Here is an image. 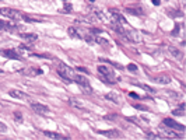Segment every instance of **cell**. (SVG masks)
Here are the masks:
<instances>
[{"label": "cell", "instance_id": "1", "mask_svg": "<svg viewBox=\"0 0 186 140\" xmlns=\"http://www.w3.org/2000/svg\"><path fill=\"white\" fill-rule=\"evenodd\" d=\"M58 73H59V76H60L63 80H66V81H73L74 77H76L74 70L71 69V67H69L67 64H59Z\"/></svg>", "mask_w": 186, "mask_h": 140}, {"label": "cell", "instance_id": "2", "mask_svg": "<svg viewBox=\"0 0 186 140\" xmlns=\"http://www.w3.org/2000/svg\"><path fill=\"white\" fill-rule=\"evenodd\" d=\"M123 37H125L126 39H127L129 42H131V43H140L141 41H143L141 34L139 32V31L133 30V28H129V30L123 31Z\"/></svg>", "mask_w": 186, "mask_h": 140}, {"label": "cell", "instance_id": "3", "mask_svg": "<svg viewBox=\"0 0 186 140\" xmlns=\"http://www.w3.org/2000/svg\"><path fill=\"white\" fill-rule=\"evenodd\" d=\"M0 14L4 15V17H7V19H10V20H21L22 15H24V13L18 11V10H15V9L2 7V9H0Z\"/></svg>", "mask_w": 186, "mask_h": 140}, {"label": "cell", "instance_id": "4", "mask_svg": "<svg viewBox=\"0 0 186 140\" xmlns=\"http://www.w3.org/2000/svg\"><path fill=\"white\" fill-rule=\"evenodd\" d=\"M73 81L77 83V84L80 85V89H81L84 93H87V94H91V93H92V89H91V85H90V81H88V79H87L86 76L76 74V77H74Z\"/></svg>", "mask_w": 186, "mask_h": 140}, {"label": "cell", "instance_id": "5", "mask_svg": "<svg viewBox=\"0 0 186 140\" xmlns=\"http://www.w3.org/2000/svg\"><path fill=\"white\" fill-rule=\"evenodd\" d=\"M31 108L34 109V112L39 113V115H43V116H49L51 115V109H49L46 105L43 104H38V102H31Z\"/></svg>", "mask_w": 186, "mask_h": 140}, {"label": "cell", "instance_id": "6", "mask_svg": "<svg viewBox=\"0 0 186 140\" xmlns=\"http://www.w3.org/2000/svg\"><path fill=\"white\" fill-rule=\"evenodd\" d=\"M98 72H99L101 74H104V76H107L108 79H109V83H113V81H116V79H115V74H113V72L109 69L108 66H99L98 67Z\"/></svg>", "mask_w": 186, "mask_h": 140}, {"label": "cell", "instance_id": "7", "mask_svg": "<svg viewBox=\"0 0 186 140\" xmlns=\"http://www.w3.org/2000/svg\"><path fill=\"white\" fill-rule=\"evenodd\" d=\"M109 21L112 23V24H120V25H123V24H126V20H125V17L123 15H120L119 13H116V11H111V17H109Z\"/></svg>", "mask_w": 186, "mask_h": 140}, {"label": "cell", "instance_id": "8", "mask_svg": "<svg viewBox=\"0 0 186 140\" xmlns=\"http://www.w3.org/2000/svg\"><path fill=\"white\" fill-rule=\"evenodd\" d=\"M0 53H2V56H4V58H7V59H21V56L17 53V51H14V49H2L0 51Z\"/></svg>", "mask_w": 186, "mask_h": 140}, {"label": "cell", "instance_id": "9", "mask_svg": "<svg viewBox=\"0 0 186 140\" xmlns=\"http://www.w3.org/2000/svg\"><path fill=\"white\" fill-rule=\"evenodd\" d=\"M164 125L169 126V128H172V129H176V130H179V132L185 130V126L180 125V123H178V122H175L174 119H171V118H165L164 119Z\"/></svg>", "mask_w": 186, "mask_h": 140}, {"label": "cell", "instance_id": "10", "mask_svg": "<svg viewBox=\"0 0 186 140\" xmlns=\"http://www.w3.org/2000/svg\"><path fill=\"white\" fill-rule=\"evenodd\" d=\"M9 94H10V97L15 98V100H21V101H25V100H28V98H30L24 91H21V90H15V89L10 90Z\"/></svg>", "mask_w": 186, "mask_h": 140}, {"label": "cell", "instance_id": "11", "mask_svg": "<svg viewBox=\"0 0 186 140\" xmlns=\"http://www.w3.org/2000/svg\"><path fill=\"white\" fill-rule=\"evenodd\" d=\"M160 136L161 137H167V139H182V134L176 133V132H172L169 129H164V130L160 132Z\"/></svg>", "mask_w": 186, "mask_h": 140}, {"label": "cell", "instance_id": "12", "mask_svg": "<svg viewBox=\"0 0 186 140\" xmlns=\"http://www.w3.org/2000/svg\"><path fill=\"white\" fill-rule=\"evenodd\" d=\"M98 133L105 134L107 137H111V139H118V137H122V133L116 129H111V130H99Z\"/></svg>", "mask_w": 186, "mask_h": 140}, {"label": "cell", "instance_id": "13", "mask_svg": "<svg viewBox=\"0 0 186 140\" xmlns=\"http://www.w3.org/2000/svg\"><path fill=\"white\" fill-rule=\"evenodd\" d=\"M154 83H158V84H169L171 83V77L167 76V74H160V76L156 77H151Z\"/></svg>", "mask_w": 186, "mask_h": 140}, {"label": "cell", "instance_id": "14", "mask_svg": "<svg viewBox=\"0 0 186 140\" xmlns=\"http://www.w3.org/2000/svg\"><path fill=\"white\" fill-rule=\"evenodd\" d=\"M95 17H97V20H99L102 23H109V15L104 10H95Z\"/></svg>", "mask_w": 186, "mask_h": 140}, {"label": "cell", "instance_id": "15", "mask_svg": "<svg viewBox=\"0 0 186 140\" xmlns=\"http://www.w3.org/2000/svg\"><path fill=\"white\" fill-rule=\"evenodd\" d=\"M168 52H169V55L175 59H179L180 60V59L183 58V53L178 48H175V46H168Z\"/></svg>", "mask_w": 186, "mask_h": 140}, {"label": "cell", "instance_id": "16", "mask_svg": "<svg viewBox=\"0 0 186 140\" xmlns=\"http://www.w3.org/2000/svg\"><path fill=\"white\" fill-rule=\"evenodd\" d=\"M20 37H21L22 39L28 41V42H35V41L38 39L37 34H30V32H21V34H20Z\"/></svg>", "mask_w": 186, "mask_h": 140}, {"label": "cell", "instance_id": "17", "mask_svg": "<svg viewBox=\"0 0 186 140\" xmlns=\"http://www.w3.org/2000/svg\"><path fill=\"white\" fill-rule=\"evenodd\" d=\"M69 104H70L71 107L77 108V109H84V108H86V104H83L81 101H79L77 98H69Z\"/></svg>", "mask_w": 186, "mask_h": 140}, {"label": "cell", "instance_id": "18", "mask_svg": "<svg viewBox=\"0 0 186 140\" xmlns=\"http://www.w3.org/2000/svg\"><path fill=\"white\" fill-rule=\"evenodd\" d=\"M67 34H69L71 38H76V39H81V38H83V35L79 32V30H77V28H74V27H69V28H67Z\"/></svg>", "mask_w": 186, "mask_h": 140}, {"label": "cell", "instance_id": "19", "mask_svg": "<svg viewBox=\"0 0 186 140\" xmlns=\"http://www.w3.org/2000/svg\"><path fill=\"white\" fill-rule=\"evenodd\" d=\"M105 98H107L108 101H112L113 104H119V102H120L119 95L116 94V93H108V94L105 95Z\"/></svg>", "mask_w": 186, "mask_h": 140}, {"label": "cell", "instance_id": "20", "mask_svg": "<svg viewBox=\"0 0 186 140\" xmlns=\"http://www.w3.org/2000/svg\"><path fill=\"white\" fill-rule=\"evenodd\" d=\"M43 134H45L46 137H49V139H66L63 134L55 133V132H49V130H45V132H43Z\"/></svg>", "mask_w": 186, "mask_h": 140}, {"label": "cell", "instance_id": "21", "mask_svg": "<svg viewBox=\"0 0 186 140\" xmlns=\"http://www.w3.org/2000/svg\"><path fill=\"white\" fill-rule=\"evenodd\" d=\"M125 11L129 13V14H134V15H140V14H143V10H141V9H136V7H127V9H126Z\"/></svg>", "mask_w": 186, "mask_h": 140}, {"label": "cell", "instance_id": "22", "mask_svg": "<svg viewBox=\"0 0 186 140\" xmlns=\"http://www.w3.org/2000/svg\"><path fill=\"white\" fill-rule=\"evenodd\" d=\"M95 42H98L99 45H104V46H109V42H108L107 39H104V38H99V37L95 38Z\"/></svg>", "mask_w": 186, "mask_h": 140}, {"label": "cell", "instance_id": "23", "mask_svg": "<svg viewBox=\"0 0 186 140\" xmlns=\"http://www.w3.org/2000/svg\"><path fill=\"white\" fill-rule=\"evenodd\" d=\"M6 28H13V27L9 24V23L3 21V20H0V31H2V30H6Z\"/></svg>", "mask_w": 186, "mask_h": 140}, {"label": "cell", "instance_id": "24", "mask_svg": "<svg viewBox=\"0 0 186 140\" xmlns=\"http://www.w3.org/2000/svg\"><path fill=\"white\" fill-rule=\"evenodd\" d=\"M70 11H71V4H69V3L60 10V13H70Z\"/></svg>", "mask_w": 186, "mask_h": 140}, {"label": "cell", "instance_id": "25", "mask_svg": "<svg viewBox=\"0 0 186 140\" xmlns=\"http://www.w3.org/2000/svg\"><path fill=\"white\" fill-rule=\"evenodd\" d=\"M172 113H174V116H183V115H185V111H183L182 108H180L179 111H174Z\"/></svg>", "mask_w": 186, "mask_h": 140}, {"label": "cell", "instance_id": "26", "mask_svg": "<svg viewBox=\"0 0 186 140\" xmlns=\"http://www.w3.org/2000/svg\"><path fill=\"white\" fill-rule=\"evenodd\" d=\"M172 35H174V37H178V35H179V25H175V27H174V31H172Z\"/></svg>", "mask_w": 186, "mask_h": 140}, {"label": "cell", "instance_id": "27", "mask_svg": "<svg viewBox=\"0 0 186 140\" xmlns=\"http://www.w3.org/2000/svg\"><path fill=\"white\" fill-rule=\"evenodd\" d=\"M147 137H148V139H162V137L160 136V134H157V133H148V134H147Z\"/></svg>", "mask_w": 186, "mask_h": 140}, {"label": "cell", "instance_id": "28", "mask_svg": "<svg viewBox=\"0 0 186 140\" xmlns=\"http://www.w3.org/2000/svg\"><path fill=\"white\" fill-rule=\"evenodd\" d=\"M127 70H130V72H137V66H136V64H133V63H130L127 66Z\"/></svg>", "mask_w": 186, "mask_h": 140}, {"label": "cell", "instance_id": "29", "mask_svg": "<svg viewBox=\"0 0 186 140\" xmlns=\"http://www.w3.org/2000/svg\"><path fill=\"white\" fill-rule=\"evenodd\" d=\"M139 87H141V89L147 90V91H150V93H154V90H153V89H150L148 85H146V84H139Z\"/></svg>", "mask_w": 186, "mask_h": 140}, {"label": "cell", "instance_id": "30", "mask_svg": "<svg viewBox=\"0 0 186 140\" xmlns=\"http://www.w3.org/2000/svg\"><path fill=\"white\" fill-rule=\"evenodd\" d=\"M4 132H7V126L0 122V133H4Z\"/></svg>", "mask_w": 186, "mask_h": 140}, {"label": "cell", "instance_id": "31", "mask_svg": "<svg viewBox=\"0 0 186 140\" xmlns=\"http://www.w3.org/2000/svg\"><path fill=\"white\" fill-rule=\"evenodd\" d=\"M77 69H79L80 72H83V73H86V74H88V73H90V72L86 69V67H81V66H80V67H77Z\"/></svg>", "mask_w": 186, "mask_h": 140}, {"label": "cell", "instance_id": "32", "mask_svg": "<svg viewBox=\"0 0 186 140\" xmlns=\"http://www.w3.org/2000/svg\"><path fill=\"white\" fill-rule=\"evenodd\" d=\"M129 95H130V97H133V98H136V100H140V97H139V95L136 94V93H130Z\"/></svg>", "mask_w": 186, "mask_h": 140}, {"label": "cell", "instance_id": "33", "mask_svg": "<svg viewBox=\"0 0 186 140\" xmlns=\"http://www.w3.org/2000/svg\"><path fill=\"white\" fill-rule=\"evenodd\" d=\"M14 116L17 119H20V122H21V113H20V112H14Z\"/></svg>", "mask_w": 186, "mask_h": 140}, {"label": "cell", "instance_id": "34", "mask_svg": "<svg viewBox=\"0 0 186 140\" xmlns=\"http://www.w3.org/2000/svg\"><path fill=\"white\" fill-rule=\"evenodd\" d=\"M134 107L137 108V109H141V111H146V109H147L146 107H141V105H134Z\"/></svg>", "mask_w": 186, "mask_h": 140}, {"label": "cell", "instance_id": "35", "mask_svg": "<svg viewBox=\"0 0 186 140\" xmlns=\"http://www.w3.org/2000/svg\"><path fill=\"white\" fill-rule=\"evenodd\" d=\"M160 3H161V2H160V0H153V4H156V6H158Z\"/></svg>", "mask_w": 186, "mask_h": 140}, {"label": "cell", "instance_id": "36", "mask_svg": "<svg viewBox=\"0 0 186 140\" xmlns=\"http://www.w3.org/2000/svg\"><path fill=\"white\" fill-rule=\"evenodd\" d=\"M0 73H3V70H2V69H0Z\"/></svg>", "mask_w": 186, "mask_h": 140}, {"label": "cell", "instance_id": "37", "mask_svg": "<svg viewBox=\"0 0 186 140\" xmlns=\"http://www.w3.org/2000/svg\"><path fill=\"white\" fill-rule=\"evenodd\" d=\"M0 2H3V0H0Z\"/></svg>", "mask_w": 186, "mask_h": 140}]
</instances>
